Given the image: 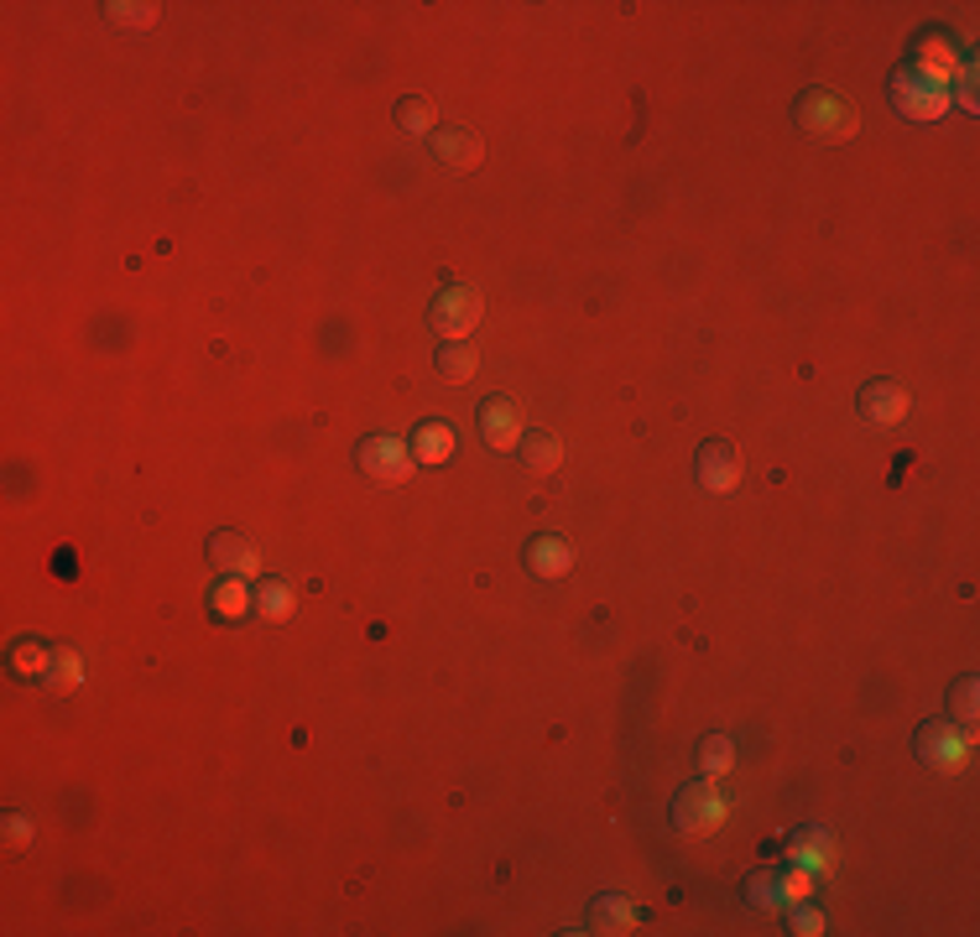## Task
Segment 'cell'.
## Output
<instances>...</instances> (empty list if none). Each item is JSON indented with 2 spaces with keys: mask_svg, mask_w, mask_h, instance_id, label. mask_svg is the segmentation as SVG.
I'll return each mask as SVG.
<instances>
[{
  "mask_svg": "<svg viewBox=\"0 0 980 937\" xmlns=\"http://www.w3.org/2000/svg\"><path fill=\"white\" fill-rule=\"evenodd\" d=\"M793 125L803 136H819V141H845L856 131V110L839 99L835 89H803L798 105H793Z\"/></svg>",
  "mask_w": 980,
  "mask_h": 937,
  "instance_id": "obj_1",
  "label": "cell"
},
{
  "mask_svg": "<svg viewBox=\"0 0 980 937\" xmlns=\"http://www.w3.org/2000/svg\"><path fill=\"white\" fill-rule=\"evenodd\" d=\"M892 105L908 120H939L949 110V84H939L918 69H897L892 73Z\"/></svg>",
  "mask_w": 980,
  "mask_h": 937,
  "instance_id": "obj_2",
  "label": "cell"
},
{
  "mask_svg": "<svg viewBox=\"0 0 980 937\" xmlns=\"http://www.w3.org/2000/svg\"><path fill=\"white\" fill-rule=\"evenodd\" d=\"M912 750H918V760L933 766V771H959V766H965V755H970V734L955 729L949 719H929V725L918 729Z\"/></svg>",
  "mask_w": 980,
  "mask_h": 937,
  "instance_id": "obj_3",
  "label": "cell"
},
{
  "mask_svg": "<svg viewBox=\"0 0 980 937\" xmlns=\"http://www.w3.org/2000/svg\"><path fill=\"white\" fill-rule=\"evenodd\" d=\"M428 324L444 344H449V339H464V333L480 324V292L475 287H444L428 307Z\"/></svg>",
  "mask_w": 980,
  "mask_h": 937,
  "instance_id": "obj_4",
  "label": "cell"
},
{
  "mask_svg": "<svg viewBox=\"0 0 980 937\" xmlns=\"http://www.w3.org/2000/svg\"><path fill=\"white\" fill-rule=\"evenodd\" d=\"M693 485L710 495L736 490L741 485V453H736V443H725V438L699 443V453H693Z\"/></svg>",
  "mask_w": 980,
  "mask_h": 937,
  "instance_id": "obj_5",
  "label": "cell"
},
{
  "mask_svg": "<svg viewBox=\"0 0 980 937\" xmlns=\"http://www.w3.org/2000/svg\"><path fill=\"white\" fill-rule=\"evenodd\" d=\"M355 459L365 474H376V479H407L412 474V443H402V438H391V433H376V438H365V443L355 448Z\"/></svg>",
  "mask_w": 980,
  "mask_h": 937,
  "instance_id": "obj_6",
  "label": "cell"
},
{
  "mask_svg": "<svg viewBox=\"0 0 980 937\" xmlns=\"http://www.w3.org/2000/svg\"><path fill=\"white\" fill-rule=\"evenodd\" d=\"M719 813H725V802H719V792L710 787V781H689V787L678 792V802H673V823H678L683 833H704V828H715Z\"/></svg>",
  "mask_w": 980,
  "mask_h": 937,
  "instance_id": "obj_7",
  "label": "cell"
},
{
  "mask_svg": "<svg viewBox=\"0 0 980 937\" xmlns=\"http://www.w3.org/2000/svg\"><path fill=\"white\" fill-rule=\"evenodd\" d=\"M856 406H861V417L871 422V427H892V422L908 417V391H903L897 380H871V386H861Z\"/></svg>",
  "mask_w": 980,
  "mask_h": 937,
  "instance_id": "obj_8",
  "label": "cell"
},
{
  "mask_svg": "<svg viewBox=\"0 0 980 937\" xmlns=\"http://www.w3.org/2000/svg\"><path fill=\"white\" fill-rule=\"evenodd\" d=\"M475 422H480V438H485L491 448H517V443H522V417H517V406H511L506 397L480 401Z\"/></svg>",
  "mask_w": 980,
  "mask_h": 937,
  "instance_id": "obj_9",
  "label": "cell"
},
{
  "mask_svg": "<svg viewBox=\"0 0 980 937\" xmlns=\"http://www.w3.org/2000/svg\"><path fill=\"white\" fill-rule=\"evenodd\" d=\"M209 558H215L225 573H235V579H245V573L262 568V552L240 537V532H215V537H209Z\"/></svg>",
  "mask_w": 980,
  "mask_h": 937,
  "instance_id": "obj_10",
  "label": "cell"
},
{
  "mask_svg": "<svg viewBox=\"0 0 980 937\" xmlns=\"http://www.w3.org/2000/svg\"><path fill=\"white\" fill-rule=\"evenodd\" d=\"M569 562H574V552H569V541L564 537H532L527 541V568H532L537 579H564Z\"/></svg>",
  "mask_w": 980,
  "mask_h": 937,
  "instance_id": "obj_11",
  "label": "cell"
},
{
  "mask_svg": "<svg viewBox=\"0 0 980 937\" xmlns=\"http://www.w3.org/2000/svg\"><path fill=\"white\" fill-rule=\"evenodd\" d=\"M433 141V157L438 162H449V167H475L480 162V141L470 136V131H438V136H428Z\"/></svg>",
  "mask_w": 980,
  "mask_h": 937,
  "instance_id": "obj_12",
  "label": "cell"
},
{
  "mask_svg": "<svg viewBox=\"0 0 980 937\" xmlns=\"http://www.w3.org/2000/svg\"><path fill=\"white\" fill-rule=\"evenodd\" d=\"M522 464H527V474L548 479L553 468L564 464V443H558L553 433H532V438H522Z\"/></svg>",
  "mask_w": 980,
  "mask_h": 937,
  "instance_id": "obj_13",
  "label": "cell"
},
{
  "mask_svg": "<svg viewBox=\"0 0 980 937\" xmlns=\"http://www.w3.org/2000/svg\"><path fill=\"white\" fill-rule=\"evenodd\" d=\"M455 453V433L444 427V422H423L418 433H412V459L418 464H438V459H449Z\"/></svg>",
  "mask_w": 980,
  "mask_h": 937,
  "instance_id": "obj_14",
  "label": "cell"
},
{
  "mask_svg": "<svg viewBox=\"0 0 980 937\" xmlns=\"http://www.w3.org/2000/svg\"><path fill=\"white\" fill-rule=\"evenodd\" d=\"M251 605H256V599H251L245 579H235V573H230V579H225V584L209 594V609H215V620H240V614H251Z\"/></svg>",
  "mask_w": 980,
  "mask_h": 937,
  "instance_id": "obj_15",
  "label": "cell"
},
{
  "mask_svg": "<svg viewBox=\"0 0 980 937\" xmlns=\"http://www.w3.org/2000/svg\"><path fill=\"white\" fill-rule=\"evenodd\" d=\"M637 922V912H631V901H621V896H600L595 906H590V927L595 933H626Z\"/></svg>",
  "mask_w": 980,
  "mask_h": 937,
  "instance_id": "obj_16",
  "label": "cell"
},
{
  "mask_svg": "<svg viewBox=\"0 0 980 937\" xmlns=\"http://www.w3.org/2000/svg\"><path fill=\"white\" fill-rule=\"evenodd\" d=\"M433 365L449 375V380H470V375H475V350H470V344H459V339H449V344L438 350Z\"/></svg>",
  "mask_w": 980,
  "mask_h": 937,
  "instance_id": "obj_17",
  "label": "cell"
},
{
  "mask_svg": "<svg viewBox=\"0 0 980 937\" xmlns=\"http://www.w3.org/2000/svg\"><path fill=\"white\" fill-rule=\"evenodd\" d=\"M788 860H798V865H824V860H830V833H819V828H803V833L793 839Z\"/></svg>",
  "mask_w": 980,
  "mask_h": 937,
  "instance_id": "obj_18",
  "label": "cell"
},
{
  "mask_svg": "<svg viewBox=\"0 0 980 937\" xmlns=\"http://www.w3.org/2000/svg\"><path fill=\"white\" fill-rule=\"evenodd\" d=\"M730 755H736L730 734H704V740H699V766H704L710 776L725 771V766H730Z\"/></svg>",
  "mask_w": 980,
  "mask_h": 937,
  "instance_id": "obj_19",
  "label": "cell"
},
{
  "mask_svg": "<svg viewBox=\"0 0 980 937\" xmlns=\"http://www.w3.org/2000/svg\"><path fill=\"white\" fill-rule=\"evenodd\" d=\"M397 125H402L407 136H423L433 125V105L428 99H402V105H397Z\"/></svg>",
  "mask_w": 980,
  "mask_h": 937,
  "instance_id": "obj_20",
  "label": "cell"
},
{
  "mask_svg": "<svg viewBox=\"0 0 980 937\" xmlns=\"http://www.w3.org/2000/svg\"><path fill=\"white\" fill-rule=\"evenodd\" d=\"M949 714H955V725H976V678H959L955 693H949Z\"/></svg>",
  "mask_w": 980,
  "mask_h": 937,
  "instance_id": "obj_21",
  "label": "cell"
},
{
  "mask_svg": "<svg viewBox=\"0 0 980 937\" xmlns=\"http://www.w3.org/2000/svg\"><path fill=\"white\" fill-rule=\"evenodd\" d=\"M256 609H262L266 620H282V614L292 609V588L282 584V579H277V584H266L262 594H256Z\"/></svg>",
  "mask_w": 980,
  "mask_h": 937,
  "instance_id": "obj_22",
  "label": "cell"
},
{
  "mask_svg": "<svg viewBox=\"0 0 980 937\" xmlns=\"http://www.w3.org/2000/svg\"><path fill=\"white\" fill-rule=\"evenodd\" d=\"M16 672L43 678V672H48V652H43V646H32V641H22V646H16Z\"/></svg>",
  "mask_w": 980,
  "mask_h": 937,
  "instance_id": "obj_23",
  "label": "cell"
},
{
  "mask_svg": "<svg viewBox=\"0 0 980 937\" xmlns=\"http://www.w3.org/2000/svg\"><path fill=\"white\" fill-rule=\"evenodd\" d=\"M824 927H830V922H824V912H813V906H798V912H793V933H824Z\"/></svg>",
  "mask_w": 980,
  "mask_h": 937,
  "instance_id": "obj_24",
  "label": "cell"
},
{
  "mask_svg": "<svg viewBox=\"0 0 980 937\" xmlns=\"http://www.w3.org/2000/svg\"><path fill=\"white\" fill-rule=\"evenodd\" d=\"M32 833H37V828H32V818H22V813H11V818H5V839H11V843H26Z\"/></svg>",
  "mask_w": 980,
  "mask_h": 937,
  "instance_id": "obj_25",
  "label": "cell"
},
{
  "mask_svg": "<svg viewBox=\"0 0 980 937\" xmlns=\"http://www.w3.org/2000/svg\"><path fill=\"white\" fill-rule=\"evenodd\" d=\"M110 16H120V22H157L152 5H110Z\"/></svg>",
  "mask_w": 980,
  "mask_h": 937,
  "instance_id": "obj_26",
  "label": "cell"
}]
</instances>
